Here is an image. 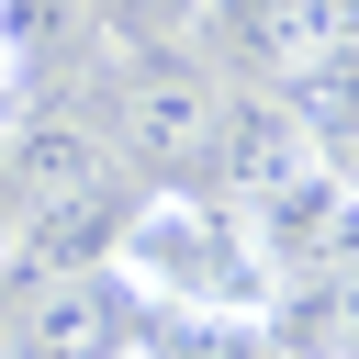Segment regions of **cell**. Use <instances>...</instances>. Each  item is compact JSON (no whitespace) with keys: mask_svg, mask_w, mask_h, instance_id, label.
I'll return each mask as SVG.
<instances>
[{"mask_svg":"<svg viewBox=\"0 0 359 359\" xmlns=\"http://www.w3.org/2000/svg\"><path fill=\"white\" fill-rule=\"evenodd\" d=\"M202 45L236 79L292 90L325 45H348V0H202Z\"/></svg>","mask_w":359,"mask_h":359,"instance_id":"obj_3","label":"cell"},{"mask_svg":"<svg viewBox=\"0 0 359 359\" xmlns=\"http://www.w3.org/2000/svg\"><path fill=\"white\" fill-rule=\"evenodd\" d=\"M224 123H236V101H224L202 67H135V79L112 90V135H123L146 168H168V180L224 168Z\"/></svg>","mask_w":359,"mask_h":359,"instance_id":"obj_2","label":"cell"},{"mask_svg":"<svg viewBox=\"0 0 359 359\" xmlns=\"http://www.w3.org/2000/svg\"><path fill=\"white\" fill-rule=\"evenodd\" d=\"M22 101V56H11V34H0V112Z\"/></svg>","mask_w":359,"mask_h":359,"instance_id":"obj_6","label":"cell"},{"mask_svg":"<svg viewBox=\"0 0 359 359\" xmlns=\"http://www.w3.org/2000/svg\"><path fill=\"white\" fill-rule=\"evenodd\" d=\"M11 359H135V303L112 292V269H67L11 292Z\"/></svg>","mask_w":359,"mask_h":359,"instance_id":"obj_4","label":"cell"},{"mask_svg":"<svg viewBox=\"0 0 359 359\" xmlns=\"http://www.w3.org/2000/svg\"><path fill=\"white\" fill-rule=\"evenodd\" d=\"M112 292L146 303V314H269L280 303V269L258 247V224L224 202V191H191V180H157L112 247H101Z\"/></svg>","mask_w":359,"mask_h":359,"instance_id":"obj_1","label":"cell"},{"mask_svg":"<svg viewBox=\"0 0 359 359\" xmlns=\"http://www.w3.org/2000/svg\"><path fill=\"white\" fill-rule=\"evenodd\" d=\"M0 224H11V168H0Z\"/></svg>","mask_w":359,"mask_h":359,"instance_id":"obj_7","label":"cell"},{"mask_svg":"<svg viewBox=\"0 0 359 359\" xmlns=\"http://www.w3.org/2000/svg\"><path fill=\"white\" fill-rule=\"evenodd\" d=\"M135 359H269V314H146Z\"/></svg>","mask_w":359,"mask_h":359,"instance_id":"obj_5","label":"cell"}]
</instances>
